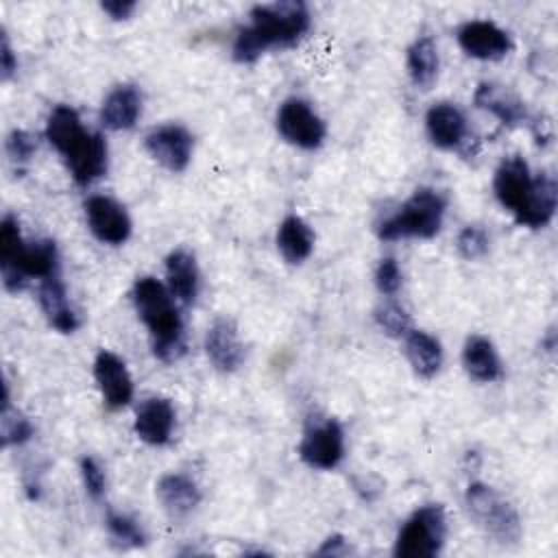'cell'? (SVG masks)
Listing matches in <instances>:
<instances>
[{
	"mask_svg": "<svg viewBox=\"0 0 558 558\" xmlns=\"http://www.w3.org/2000/svg\"><path fill=\"white\" fill-rule=\"evenodd\" d=\"M403 283L401 268L392 257H384L375 270V286L384 296H395Z\"/></svg>",
	"mask_w": 558,
	"mask_h": 558,
	"instance_id": "obj_34",
	"label": "cell"
},
{
	"mask_svg": "<svg viewBox=\"0 0 558 558\" xmlns=\"http://www.w3.org/2000/svg\"><path fill=\"white\" fill-rule=\"evenodd\" d=\"M94 379L105 403L111 410L124 408L133 399V379L126 371V364L111 351H98L94 360Z\"/></svg>",
	"mask_w": 558,
	"mask_h": 558,
	"instance_id": "obj_12",
	"label": "cell"
},
{
	"mask_svg": "<svg viewBox=\"0 0 558 558\" xmlns=\"http://www.w3.org/2000/svg\"><path fill=\"white\" fill-rule=\"evenodd\" d=\"M447 201L440 192L432 187H418L414 194L386 220L379 222L377 235L386 242L405 240V238H418L429 240L434 238L445 218Z\"/></svg>",
	"mask_w": 558,
	"mask_h": 558,
	"instance_id": "obj_3",
	"label": "cell"
},
{
	"mask_svg": "<svg viewBox=\"0 0 558 558\" xmlns=\"http://www.w3.org/2000/svg\"><path fill=\"white\" fill-rule=\"evenodd\" d=\"M475 105L495 118H499L506 126H517L527 122V109L514 96L510 89L495 85V83H482L475 92Z\"/></svg>",
	"mask_w": 558,
	"mask_h": 558,
	"instance_id": "obj_23",
	"label": "cell"
},
{
	"mask_svg": "<svg viewBox=\"0 0 558 558\" xmlns=\"http://www.w3.org/2000/svg\"><path fill=\"white\" fill-rule=\"evenodd\" d=\"M4 148H7L9 159H11L13 163L22 166V163L31 161V157L35 155V150H37V140H35L28 131L15 129V131H11V133L7 135Z\"/></svg>",
	"mask_w": 558,
	"mask_h": 558,
	"instance_id": "obj_33",
	"label": "cell"
},
{
	"mask_svg": "<svg viewBox=\"0 0 558 558\" xmlns=\"http://www.w3.org/2000/svg\"><path fill=\"white\" fill-rule=\"evenodd\" d=\"M464 506L471 521L495 543L512 547L521 541V519L514 506L493 486L473 482L464 493Z\"/></svg>",
	"mask_w": 558,
	"mask_h": 558,
	"instance_id": "obj_4",
	"label": "cell"
},
{
	"mask_svg": "<svg viewBox=\"0 0 558 558\" xmlns=\"http://www.w3.org/2000/svg\"><path fill=\"white\" fill-rule=\"evenodd\" d=\"M556 203H558V187L556 181L549 174H538L532 181V187L517 209L514 218L519 225L530 227V229H543L551 222L556 214Z\"/></svg>",
	"mask_w": 558,
	"mask_h": 558,
	"instance_id": "obj_18",
	"label": "cell"
},
{
	"mask_svg": "<svg viewBox=\"0 0 558 558\" xmlns=\"http://www.w3.org/2000/svg\"><path fill=\"white\" fill-rule=\"evenodd\" d=\"M447 538V517L440 504H427L410 514L397 534V558H434Z\"/></svg>",
	"mask_w": 558,
	"mask_h": 558,
	"instance_id": "obj_5",
	"label": "cell"
},
{
	"mask_svg": "<svg viewBox=\"0 0 558 558\" xmlns=\"http://www.w3.org/2000/svg\"><path fill=\"white\" fill-rule=\"evenodd\" d=\"M403 340H405V357L412 371L423 379H432L442 366L440 342L421 329H412Z\"/></svg>",
	"mask_w": 558,
	"mask_h": 558,
	"instance_id": "obj_26",
	"label": "cell"
},
{
	"mask_svg": "<svg viewBox=\"0 0 558 558\" xmlns=\"http://www.w3.org/2000/svg\"><path fill=\"white\" fill-rule=\"evenodd\" d=\"M375 323L379 329L392 338H405L412 331V320L410 314L397 303V301H386L375 310Z\"/></svg>",
	"mask_w": 558,
	"mask_h": 558,
	"instance_id": "obj_31",
	"label": "cell"
},
{
	"mask_svg": "<svg viewBox=\"0 0 558 558\" xmlns=\"http://www.w3.org/2000/svg\"><path fill=\"white\" fill-rule=\"evenodd\" d=\"M277 131L279 135L303 150H314L323 144L327 129L320 116L301 98H288L277 111Z\"/></svg>",
	"mask_w": 558,
	"mask_h": 558,
	"instance_id": "obj_7",
	"label": "cell"
},
{
	"mask_svg": "<svg viewBox=\"0 0 558 558\" xmlns=\"http://www.w3.org/2000/svg\"><path fill=\"white\" fill-rule=\"evenodd\" d=\"M85 218L89 231L102 244L118 246L124 244L131 235V218L126 209L111 196H89L85 201Z\"/></svg>",
	"mask_w": 558,
	"mask_h": 558,
	"instance_id": "obj_10",
	"label": "cell"
},
{
	"mask_svg": "<svg viewBox=\"0 0 558 558\" xmlns=\"http://www.w3.org/2000/svg\"><path fill=\"white\" fill-rule=\"evenodd\" d=\"M275 240L281 257L288 264H303L314 251V233L310 225L296 214H290L281 220Z\"/></svg>",
	"mask_w": 558,
	"mask_h": 558,
	"instance_id": "obj_25",
	"label": "cell"
},
{
	"mask_svg": "<svg viewBox=\"0 0 558 558\" xmlns=\"http://www.w3.org/2000/svg\"><path fill=\"white\" fill-rule=\"evenodd\" d=\"M532 172L530 166L523 161V157H506L499 168L495 170V179H493V190L497 201L501 203V207H506L508 211L517 214V209L521 207V203L525 201L530 187H532Z\"/></svg>",
	"mask_w": 558,
	"mask_h": 558,
	"instance_id": "obj_17",
	"label": "cell"
},
{
	"mask_svg": "<svg viewBox=\"0 0 558 558\" xmlns=\"http://www.w3.org/2000/svg\"><path fill=\"white\" fill-rule=\"evenodd\" d=\"M148 155L170 172H183L190 166L194 137L181 124H161L144 137Z\"/></svg>",
	"mask_w": 558,
	"mask_h": 558,
	"instance_id": "obj_9",
	"label": "cell"
},
{
	"mask_svg": "<svg viewBox=\"0 0 558 558\" xmlns=\"http://www.w3.org/2000/svg\"><path fill=\"white\" fill-rule=\"evenodd\" d=\"M462 366L475 381H495L501 377L504 366L495 344L484 336H471L462 349Z\"/></svg>",
	"mask_w": 558,
	"mask_h": 558,
	"instance_id": "obj_24",
	"label": "cell"
},
{
	"mask_svg": "<svg viewBox=\"0 0 558 558\" xmlns=\"http://www.w3.org/2000/svg\"><path fill=\"white\" fill-rule=\"evenodd\" d=\"M100 9L111 20H129L133 15V11L137 9V2H133V0H107V2H100Z\"/></svg>",
	"mask_w": 558,
	"mask_h": 558,
	"instance_id": "obj_37",
	"label": "cell"
},
{
	"mask_svg": "<svg viewBox=\"0 0 558 558\" xmlns=\"http://www.w3.org/2000/svg\"><path fill=\"white\" fill-rule=\"evenodd\" d=\"M205 353L211 366L220 373H233L244 362V344L231 318H216L205 333Z\"/></svg>",
	"mask_w": 558,
	"mask_h": 558,
	"instance_id": "obj_14",
	"label": "cell"
},
{
	"mask_svg": "<svg viewBox=\"0 0 558 558\" xmlns=\"http://www.w3.org/2000/svg\"><path fill=\"white\" fill-rule=\"evenodd\" d=\"M174 418H177V412L168 399L150 397L137 408L133 429L137 438L144 440L146 445L161 447L172 438Z\"/></svg>",
	"mask_w": 558,
	"mask_h": 558,
	"instance_id": "obj_16",
	"label": "cell"
},
{
	"mask_svg": "<svg viewBox=\"0 0 558 558\" xmlns=\"http://www.w3.org/2000/svg\"><path fill=\"white\" fill-rule=\"evenodd\" d=\"M408 74L416 89H429L438 76V50L429 35L416 37L408 48Z\"/></svg>",
	"mask_w": 558,
	"mask_h": 558,
	"instance_id": "obj_27",
	"label": "cell"
},
{
	"mask_svg": "<svg viewBox=\"0 0 558 558\" xmlns=\"http://www.w3.org/2000/svg\"><path fill=\"white\" fill-rule=\"evenodd\" d=\"M142 113V94L135 85L113 87L100 107V124L109 131H126L135 126Z\"/></svg>",
	"mask_w": 558,
	"mask_h": 558,
	"instance_id": "obj_21",
	"label": "cell"
},
{
	"mask_svg": "<svg viewBox=\"0 0 558 558\" xmlns=\"http://www.w3.org/2000/svg\"><path fill=\"white\" fill-rule=\"evenodd\" d=\"M33 425L31 421L11 405L9 399V388L4 384V397H2V412H0V440L2 447H13V445H24L33 436Z\"/></svg>",
	"mask_w": 558,
	"mask_h": 558,
	"instance_id": "obj_29",
	"label": "cell"
},
{
	"mask_svg": "<svg viewBox=\"0 0 558 558\" xmlns=\"http://www.w3.org/2000/svg\"><path fill=\"white\" fill-rule=\"evenodd\" d=\"M105 525H107L111 538L124 547H144L146 545V534H144L142 525L135 519H131L129 514L109 510Z\"/></svg>",
	"mask_w": 558,
	"mask_h": 558,
	"instance_id": "obj_30",
	"label": "cell"
},
{
	"mask_svg": "<svg viewBox=\"0 0 558 558\" xmlns=\"http://www.w3.org/2000/svg\"><path fill=\"white\" fill-rule=\"evenodd\" d=\"M81 477H83V486H85V490L92 499H100L105 495L107 477H105V471H102V466L96 458L85 456L81 460Z\"/></svg>",
	"mask_w": 558,
	"mask_h": 558,
	"instance_id": "obj_35",
	"label": "cell"
},
{
	"mask_svg": "<svg viewBox=\"0 0 558 558\" xmlns=\"http://www.w3.org/2000/svg\"><path fill=\"white\" fill-rule=\"evenodd\" d=\"M37 299H39V307H41L46 320L50 323V327H54L61 333H72L78 329V325H81L78 314L70 305V299H68V292H65V286H63L59 272L39 281Z\"/></svg>",
	"mask_w": 558,
	"mask_h": 558,
	"instance_id": "obj_19",
	"label": "cell"
},
{
	"mask_svg": "<svg viewBox=\"0 0 558 558\" xmlns=\"http://www.w3.org/2000/svg\"><path fill=\"white\" fill-rule=\"evenodd\" d=\"M427 137L442 150H460L469 137L464 113L453 102H438L425 113Z\"/></svg>",
	"mask_w": 558,
	"mask_h": 558,
	"instance_id": "obj_15",
	"label": "cell"
},
{
	"mask_svg": "<svg viewBox=\"0 0 558 558\" xmlns=\"http://www.w3.org/2000/svg\"><path fill=\"white\" fill-rule=\"evenodd\" d=\"M172 292L155 277H140L133 286L137 316L153 338V353L161 362H174L183 355V323L174 307Z\"/></svg>",
	"mask_w": 558,
	"mask_h": 558,
	"instance_id": "obj_2",
	"label": "cell"
},
{
	"mask_svg": "<svg viewBox=\"0 0 558 558\" xmlns=\"http://www.w3.org/2000/svg\"><path fill=\"white\" fill-rule=\"evenodd\" d=\"M166 281L172 296L185 305L194 303L201 290V272L196 257L185 251L177 248L166 257Z\"/></svg>",
	"mask_w": 558,
	"mask_h": 558,
	"instance_id": "obj_22",
	"label": "cell"
},
{
	"mask_svg": "<svg viewBox=\"0 0 558 558\" xmlns=\"http://www.w3.org/2000/svg\"><path fill=\"white\" fill-rule=\"evenodd\" d=\"M456 39L469 57L480 59V61L504 59L512 48L508 33L488 20L464 22L458 28Z\"/></svg>",
	"mask_w": 558,
	"mask_h": 558,
	"instance_id": "obj_11",
	"label": "cell"
},
{
	"mask_svg": "<svg viewBox=\"0 0 558 558\" xmlns=\"http://www.w3.org/2000/svg\"><path fill=\"white\" fill-rule=\"evenodd\" d=\"M251 24L240 28L233 39L238 63L257 61L268 48L294 46L310 31V11L299 0L257 4L251 9Z\"/></svg>",
	"mask_w": 558,
	"mask_h": 558,
	"instance_id": "obj_1",
	"label": "cell"
},
{
	"mask_svg": "<svg viewBox=\"0 0 558 558\" xmlns=\"http://www.w3.org/2000/svg\"><path fill=\"white\" fill-rule=\"evenodd\" d=\"M456 246L464 259H480L488 253V235L484 229L469 225L458 233Z\"/></svg>",
	"mask_w": 558,
	"mask_h": 558,
	"instance_id": "obj_32",
	"label": "cell"
},
{
	"mask_svg": "<svg viewBox=\"0 0 558 558\" xmlns=\"http://www.w3.org/2000/svg\"><path fill=\"white\" fill-rule=\"evenodd\" d=\"M59 272V255L52 240H37L26 244L13 266H2L0 277L7 292H20L26 286V277H52Z\"/></svg>",
	"mask_w": 558,
	"mask_h": 558,
	"instance_id": "obj_8",
	"label": "cell"
},
{
	"mask_svg": "<svg viewBox=\"0 0 558 558\" xmlns=\"http://www.w3.org/2000/svg\"><path fill=\"white\" fill-rule=\"evenodd\" d=\"M301 460L312 469H336L344 458V432L336 418L310 421L299 442Z\"/></svg>",
	"mask_w": 558,
	"mask_h": 558,
	"instance_id": "obj_6",
	"label": "cell"
},
{
	"mask_svg": "<svg viewBox=\"0 0 558 558\" xmlns=\"http://www.w3.org/2000/svg\"><path fill=\"white\" fill-rule=\"evenodd\" d=\"M87 131L81 124L78 113L68 105H57L46 122V140L59 153L65 155Z\"/></svg>",
	"mask_w": 558,
	"mask_h": 558,
	"instance_id": "obj_28",
	"label": "cell"
},
{
	"mask_svg": "<svg viewBox=\"0 0 558 558\" xmlns=\"http://www.w3.org/2000/svg\"><path fill=\"white\" fill-rule=\"evenodd\" d=\"M157 499L170 519L190 517L201 504L198 484L185 473H166L157 482Z\"/></svg>",
	"mask_w": 558,
	"mask_h": 558,
	"instance_id": "obj_20",
	"label": "cell"
},
{
	"mask_svg": "<svg viewBox=\"0 0 558 558\" xmlns=\"http://www.w3.org/2000/svg\"><path fill=\"white\" fill-rule=\"evenodd\" d=\"M63 159L78 185H92L107 172V142L100 133L87 131Z\"/></svg>",
	"mask_w": 558,
	"mask_h": 558,
	"instance_id": "obj_13",
	"label": "cell"
},
{
	"mask_svg": "<svg viewBox=\"0 0 558 558\" xmlns=\"http://www.w3.org/2000/svg\"><path fill=\"white\" fill-rule=\"evenodd\" d=\"M344 551H347L344 538L340 534H333L327 541H323V545L316 549V556H338V554H344Z\"/></svg>",
	"mask_w": 558,
	"mask_h": 558,
	"instance_id": "obj_38",
	"label": "cell"
},
{
	"mask_svg": "<svg viewBox=\"0 0 558 558\" xmlns=\"http://www.w3.org/2000/svg\"><path fill=\"white\" fill-rule=\"evenodd\" d=\"M0 39H2V44H0V78L9 81L17 70V59L11 50V44H9V37H7L4 31H2Z\"/></svg>",
	"mask_w": 558,
	"mask_h": 558,
	"instance_id": "obj_36",
	"label": "cell"
}]
</instances>
